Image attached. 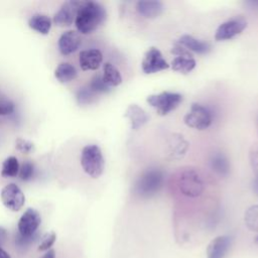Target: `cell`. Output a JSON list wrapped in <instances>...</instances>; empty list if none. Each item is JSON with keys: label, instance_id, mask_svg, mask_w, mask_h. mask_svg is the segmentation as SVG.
Returning <instances> with one entry per match:
<instances>
[{"label": "cell", "instance_id": "8d00e7d4", "mask_svg": "<svg viewBox=\"0 0 258 258\" xmlns=\"http://www.w3.org/2000/svg\"><path fill=\"white\" fill-rule=\"evenodd\" d=\"M0 258H11L10 255L0 247Z\"/></svg>", "mask_w": 258, "mask_h": 258}, {"label": "cell", "instance_id": "8992f818", "mask_svg": "<svg viewBox=\"0 0 258 258\" xmlns=\"http://www.w3.org/2000/svg\"><path fill=\"white\" fill-rule=\"evenodd\" d=\"M183 122L186 126L198 130L209 128L213 122L211 111L201 104L194 103L190 109L183 117Z\"/></svg>", "mask_w": 258, "mask_h": 258}, {"label": "cell", "instance_id": "ac0fdd59", "mask_svg": "<svg viewBox=\"0 0 258 258\" xmlns=\"http://www.w3.org/2000/svg\"><path fill=\"white\" fill-rule=\"evenodd\" d=\"M177 42L179 44H181L182 46H184L187 50L194 51L197 53H201V54L208 53L211 50V46L208 42L198 39L188 34H184V35L180 36L179 39L177 40Z\"/></svg>", "mask_w": 258, "mask_h": 258}, {"label": "cell", "instance_id": "52a82bcc", "mask_svg": "<svg viewBox=\"0 0 258 258\" xmlns=\"http://www.w3.org/2000/svg\"><path fill=\"white\" fill-rule=\"evenodd\" d=\"M246 27H247V21L244 17L242 16L233 17L219 25L215 33V39L217 41L231 39L236 35L240 34Z\"/></svg>", "mask_w": 258, "mask_h": 258}, {"label": "cell", "instance_id": "8fae6325", "mask_svg": "<svg viewBox=\"0 0 258 258\" xmlns=\"http://www.w3.org/2000/svg\"><path fill=\"white\" fill-rule=\"evenodd\" d=\"M82 2L83 1H75V0L64 2L59 8V10L54 14L53 22L59 26L71 25L73 21L76 19L78 10Z\"/></svg>", "mask_w": 258, "mask_h": 258}, {"label": "cell", "instance_id": "7402d4cb", "mask_svg": "<svg viewBox=\"0 0 258 258\" xmlns=\"http://www.w3.org/2000/svg\"><path fill=\"white\" fill-rule=\"evenodd\" d=\"M78 75L76 68L69 62H61L54 71V77L60 83H69Z\"/></svg>", "mask_w": 258, "mask_h": 258}, {"label": "cell", "instance_id": "3957f363", "mask_svg": "<svg viewBox=\"0 0 258 258\" xmlns=\"http://www.w3.org/2000/svg\"><path fill=\"white\" fill-rule=\"evenodd\" d=\"M176 184L180 192L188 198L201 196L205 189L204 180L195 168H182L176 177Z\"/></svg>", "mask_w": 258, "mask_h": 258}, {"label": "cell", "instance_id": "e575fe53", "mask_svg": "<svg viewBox=\"0 0 258 258\" xmlns=\"http://www.w3.org/2000/svg\"><path fill=\"white\" fill-rule=\"evenodd\" d=\"M6 236H7L6 230L0 227V245L3 243V241H4L5 238H6Z\"/></svg>", "mask_w": 258, "mask_h": 258}, {"label": "cell", "instance_id": "1f68e13d", "mask_svg": "<svg viewBox=\"0 0 258 258\" xmlns=\"http://www.w3.org/2000/svg\"><path fill=\"white\" fill-rule=\"evenodd\" d=\"M14 110L13 103L0 94V115H8Z\"/></svg>", "mask_w": 258, "mask_h": 258}, {"label": "cell", "instance_id": "2e32d148", "mask_svg": "<svg viewBox=\"0 0 258 258\" xmlns=\"http://www.w3.org/2000/svg\"><path fill=\"white\" fill-rule=\"evenodd\" d=\"M137 12L145 18H155L163 11V4L157 0H141L136 3Z\"/></svg>", "mask_w": 258, "mask_h": 258}, {"label": "cell", "instance_id": "4316f807", "mask_svg": "<svg viewBox=\"0 0 258 258\" xmlns=\"http://www.w3.org/2000/svg\"><path fill=\"white\" fill-rule=\"evenodd\" d=\"M95 95L96 94L94 92H92L89 87L81 88L77 93V100H78L79 104H82V105L89 104L94 100Z\"/></svg>", "mask_w": 258, "mask_h": 258}, {"label": "cell", "instance_id": "277c9868", "mask_svg": "<svg viewBox=\"0 0 258 258\" xmlns=\"http://www.w3.org/2000/svg\"><path fill=\"white\" fill-rule=\"evenodd\" d=\"M81 164L84 171L93 178L99 177L104 170L105 161L100 147L96 144H90L83 148L81 155Z\"/></svg>", "mask_w": 258, "mask_h": 258}, {"label": "cell", "instance_id": "f546056e", "mask_svg": "<svg viewBox=\"0 0 258 258\" xmlns=\"http://www.w3.org/2000/svg\"><path fill=\"white\" fill-rule=\"evenodd\" d=\"M36 239H37V234H35L31 237H24V236L17 234V236L15 238V245L17 248L24 249V248L29 247Z\"/></svg>", "mask_w": 258, "mask_h": 258}, {"label": "cell", "instance_id": "9a60e30c", "mask_svg": "<svg viewBox=\"0 0 258 258\" xmlns=\"http://www.w3.org/2000/svg\"><path fill=\"white\" fill-rule=\"evenodd\" d=\"M188 148L187 142L184 140L183 136L179 134H173L169 137L167 141V154L170 158L180 159L185 155Z\"/></svg>", "mask_w": 258, "mask_h": 258}, {"label": "cell", "instance_id": "ba28073f", "mask_svg": "<svg viewBox=\"0 0 258 258\" xmlns=\"http://www.w3.org/2000/svg\"><path fill=\"white\" fill-rule=\"evenodd\" d=\"M141 68L144 74H154L169 68V64L163 58L161 51L152 46L144 54L141 62Z\"/></svg>", "mask_w": 258, "mask_h": 258}, {"label": "cell", "instance_id": "5b68a950", "mask_svg": "<svg viewBox=\"0 0 258 258\" xmlns=\"http://www.w3.org/2000/svg\"><path fill=\"white\" fill-rule=\"evenodd\" d=\"M146 101L159 115L165 116L178 107L182 101V96L179 93L161 92L148 96Z\"/></svg>", "mask_w": 258, "mask_h": 258}, {"label": "cell", "instance_id": "4dcf8cb0", "mask_svg": "<svg viewBox=\"0 0 258 258\" xmlns=\"http://www.w3.org/2000/svg\"><path fill=\"white\" fill-rule=\"evenodd\" d=\"M33 164L29 161H26L19 168V176L22 180H29L33 175Z\"/></svg>", "mask_w": 258, "mask_h": 258}, {"label": "cell", "instance_id": "6da1fadb", "mask_svg": "<svg viewBox=\"0 0 258 258\" xmlns=\"http://www.w3.org/2000/svg\"><path fill=\"white\" fill-rule=\"evenodd\" d=\"M106 10L103 5L96 1L82 2L75 22L79 32L88 34L95 31L106 19Z\"/></svg>", "mask_w": 258, "mask_h": 258}, {"label": "cell", "instance_id": "5bb4252c", "mask_svg": "<svg viewBox=\"0 0 258 258\" xmlns=\"http://www.w3.org/2000/svg\"><path fill=\"white\" fill-rule=\"evenodd\" d=\"M79 60L83 71H94L100 68L103 60V54L97 48L86 49L81 51Z\"/></svg>", "mask_w": 258, "mask_h": 258}, {"label": "cell", "instance_id": "d6986e66", "mask_svg": "<svg viewBox=\"0 0 258 258\" xmlns=\"http://www.w3.org/2000/svg\"><path fill=\"white\" fill-rule=\"evenodd\" d=\"M211 168L218 174L225 176L230 171V163L226 155L222 152H215L210 158Z\"/></svg>", "mask_w": 258, "mask_h": 258}, {"label": "cell", "instance_id": "7a4b0ae2", "mask_svg": "<svg viewBox=\"0 0 258 258\" xmlns=\"http://www.w3.org/2000/svg\"><path fill=\"white\" fill-rule=\"evenodd\" d=\"M164 182V173L159 168H148L141 173L133 186L135 196L147 199L157 194Z\"/></svg>", "mask_w": 258, "mask_h": 258}, {"label": "cell", "instance_id": "d6a6232c", "mask_svg": "<svg viewBox=\"0 0 258 258\" xmlns=\"http://www.w3.org/2000/svg\"><path fill=\"white\" fill-rule=\"evenodd\" d=\"M15 146L19 151H21L23 153H29L33 149V143H31L28 140L22 139V138H17L16 139Z\"/></svg>", "mask_w": 258, "mask_h": 258}, {"label": "cell", "instance_id": "836d02e7", "mask_svg": "<svg viewBox=\"0 0 258 258\" xmlns=\"http://www.w3.org/2000/svg\"><path fill=\"white\" fill-rule=\"evenodd\" d=\"M40 258H55V252H54V250L50 249V250L46 251Z\"/></svg>", "mask_w": 258, "mask_h": 258}, {"label": "cell", "instance_id": "f35d334b", "mask_svg": "<svg viewBox=\"0 0 258 258\" xmlns=\"http://www.w3.org/2000/svg\"><path fill=\"white\" fill-rule=\"evenodd\" d=\"M257 129H258V117H257Z\"/></svg>", "mask_w": 258, "mask_h": 258}, {"label": "cell", "instance_id": "d4e9b609", "mask_svg": "<svg viewBox=\"0 0 258 258\" xmlns=\"http://www.w3.org/2000/svg\"><path fill=\"white\" fill-rule=\"evenodd\" d=\"M244 221L249 230L258 232V205H253L246 210Z\"/></svg>", "mask_w": 258, "mask_h": 258}, {"label": "cell", "instance_id": "484cf974", "mask_svg": "<svg viewBox=\"0 0 258 258\" xmlns=\"http://www.w3.org/2000/svg\"><path fill=\"white\" fill-rule=\"evenodd\" d=\"M89 88L95 94L108 93L110 91V87L104 82L103 77L101 75H95L92 78V80L89 84Z\"/></svg>", "mask_w": 258, "mask_h": 258}, {"label": "cell", "instance_id": "4fadbf2b", "mask_svg": "<svg viewBox=\"0 0 258 258\" xmlns=\"http://www.w3.org/2000/svg\"><path fill=\"white\" fill-rule=\"evenodd\" d=\"M81 37L78 32L68 30L63 32L58 39V49L61 54L69 55L75 52L81 45Z\"/></svg>", "mask_w": 258, "mask_h": 258}, {"label": "cell", "instance_id": "cb8c5ba5", "mask_svg": "<svg viewBox=\"0 0 258 258\" xmlns=\"http://www.w3.org/2000/svg\"><path fill=\"white\" fill-rule=\"evenodd\" d=\"M19 162L15 156L7 157L2 164L1 175L5 177H12L16 176L19 172Z\"/></svg>", "mask_w": 258, "mask_h": 258}, {"label": "cell", "instance_id": "e0dca14e", "mask_svg": "<svg viewBox=\"0 0 258 258\" xmlns=\"http://www.w3.org/2000/svg\"><path fill=\"white\" fill-rule=\"evenodd\" d=\"M125 117L129 119L132 130L139 129L149 120L147 113L136 104L129 105L125 112Z\"/></svg>", "mask_w": 258, "mask_h": 258}, {"label": "cell", "instance_id": "44dd1931", "mask_svg": "<svg viewBox=\"0 0 258 258\" xmlns=\"http://www.w3.org/2000/svg\"><path fill=\"white\" fill-rule=\"evenodd\" d=\"M103 80L111 88L117 87L122 83V77L118 69L111 62H106L103 68Z\"/></svg>", "mask_w": 258, "mask_h": 258}, {"label": "cell", "instance_id": "ffe728a7", "mask_svg": "<svg viewBox=\"0 0 258 258\" xmlns=\"http://www.w3.org/2000/svg\"><path fill=\"white\" fill-rule=\"evenodd\" d=\"M28 25L30 28L41 34H47L51 27V20L44 14L36 13L29 18Z\"/></svg>", "mask_w": 258, "mask_h": 258}, {"label": "cell", "instance_id": "d590c367", "mask_svg": "<svg viewBox=\"0 0 258 258\" xmlns=\"http://www.w3.org/2000/svg\"><path fill=\"white\" fill-rule=\"evenodd\" d=\"M253 190L258 196V175H256V177L253 181Z\"/></svg>", "mask_w": 258, "mask_h": 258}, {"label": "cell", "instance_id": "83f0119b", "mask_svg": "<svg viewBox=\"0 0 258 258\" xmlns=\"http://www.w3.org/2000/svg\"><path fill=\"white\" fill-rule=\"evenodd\" d=\"M56 240V235L54 232H50V233H47L45 234L43 237H42V240L38 246V250L39 251H48L50 250L51 246L54 244Z\"/></svg>", "mask_w": 258, "mask_h": 258}, {"label": "cell", "instance_id": "7c38bea8", "mask_svg": "<svg viewBox=\"0 0 258 258\" xmlns=\"http://www.w3.org/2000/svg\"><path fill=\"white\" fill-rule=\"evenodd\" d=\"M232 245V237L221 235L214 238L207 248V258H225Z\"/></svg>", "mask_w": 258, "mask_h": 258}, {"label": "cell", "instance_id": "30bf717a", "mask_svg": "<svg viewBox=\"0 0 258 258\" xmlns=\"http://www.w3.org/2000/svg\"><path fill=\"white\" fill-rule=\"evenodd\" d=\"M41 223L39 213L34 209H27L18 221V234L24 237H31L36 234V231Z\"/></svg>", "mask_w": 258, "mask_h": 258}, {"label": "cell", "instance_id": "603a6c76", "mask_svg": "<svg viewBox=\"0 0 258 258\" xmlns=\"http://www.w3.org/2000/svg\"><path fill=\"white\" fill-rule=\"evenodd\" d=\"M197 66V61L192 56H175L171 61V69L175 72L187 74Z\"/></svg>", "mask_w": 258, "mask_h": 258}, {"label": "cell", "instance_id": "f1b7e54d", "mask_svg": "<svg viewBox=\"0 0 258 258\" xmlns=\"http://www.w3.org/2000/svg\"><path fill=\"white\" fill-rule=\"evenodd\" d=\"M249 161L253 172L258 175V142L254 143L250 148Z\"/></svg>", "mask_w": 258, "mask_h": 258}, {"label": "cell", "instance_id": "9c48e42d", "mask_svg": "<svg viewBox=\"0 0 258 258\" xmlns=\"http://www.w3.org/2000/svg\"><path fill=\"white\" fill-rule=\"evenodd\" d=\"M0 196L3 205L13 212H18L24 206V194L15 183H9L5 185L2 188Z\"/></svg>", "mask_w": 258, "mask_h": 258}, {"label": "cell", "instance_id": "74e56055", "mask_svg": "<svg viewBox=\"0 0 258 258\" xmlns=\"http://www.w3.org/2000/svg\"><path fill=\"white\" fill-rule=\"evenodd\" d=\"M254 242H255L256 244H258V236H256V237H255V240H254Z\"/></svg>", "mask_w": 258, "mask_h": 258}]
</instances>
